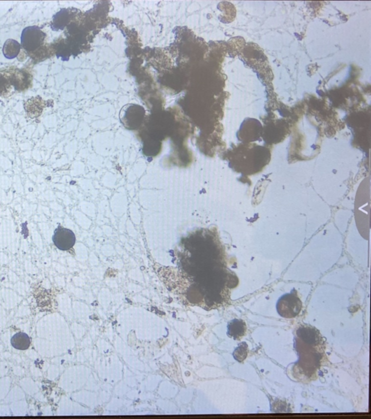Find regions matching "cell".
I'll return each instance as SVG.
<instances>
[{
    "mask_svg": "<svg viewBox=\"0 0 371 419\" xmlns=\"http://www.w3.org/2000/svg\"><path fill=\"white\" fill-rule=\"evenodd\" d=\"M46 36V33L38 25L26 27L22 31L20 46L33 60H44L48 57L44 53L48 54L50 52V49H46L50 47L44 46Z\"/></svg>",
    "mask_w": 371,
    "mask_h": 419,
    "instance_id": "cell-1",
    "label": "cell"
},
{
    "mask_svg": "<svg viewBox=\"0 0 371 419\" xmlns=\"http://www.w3.org/2000/svg\"><path fill=\"white\" fill-rule=\"evenodd\" d=\"M302 307V303L295 289H293L290 293L282 295L276 305L278 314L285 319L296 317L301 312Z\"/></svg>",
    "mask_w": 371,
    "mask_h": 419,
    "instance_id": "cell-2",
    "label": "cell"
},
{
    "mask_svg": "<svg viewBox=\"0 0 371 419\" xmlns=\"http://www.w3.org/2000/svg\"><path fill=\"white\" fill-rule=\"evenodd\" d=\"M14 90L22 91L28 89L32 83V76L30 72L24 69L8 68L3 70Z\"/></svg>",
    "mask_w": 371,
    "mask_h": 419,
    "instance_id": "cell-3",
    "label": "cell"
},
{
    "mask_svg": "<svg viewBox=\"0 0 371 419\" xmlns=\"http://www.w3.org/2000/svg\"><path fill=\"white\" fill-rule=\"evenodd\" d=\"M52 242L59 250L67 251L74 246L76 236L73 231L66 228L58 227L54 230Z\"/></svg>",
    "mask_w": 371,
    "mask_h": 419,
    "instance_id": "cell-4",
    "label": "cell"
},
{
    "mask_svg": "<svg viewBox=\"0 0 371 419\" xmlns=\"http://www.w3.org/2000/svg\"><path fill=\"white\" fill-rule=\"evenodd\" d=\"M247 331L246 324L242 319H234L228 323V336L234 340H240Z\"/></svg>",
    "mask_w": 371,
    "mask_h": 419,
    "instance_id": "cell-5",
    "label": "cell"
},
{
    "mask_svg": "<svg viewBox=\"0 0 371 419\" xmlns=\"http://www.w3.org/2000/svg\"><path fill=\"white\" fill-rule=\"evenodd\" d=\"M20 43L18 42L15 39L9 38L4 42V46H3L2 52L4 57L9 60L16 58L18 57L19 53H20Z\"/></svg>",
    "mask_w": 371,
    "mask_h": 419,
    "instance_id": "cell-6",
    "label": "cell"
},
{
    "mask_svg": "<svg viewBox=\"0 0 371 419\" xmlns=\"http://www.w3.org/2000/svg\"><path fill=\"white\" fill-rule=\"evenodd\" d=\"M11 345L16 349L26 351L30 348V337L23 332L16 334L11 339Z\"/></svg>",
    "mask_w": 371,
    "mask_h": 419,
    "instance_id": "cell-7",
    "label": "cell"
},
{
    "mask_svg": "<svg viewBox=\"0 0 371 419\" xmlns=\"http://www.w3.org/2000/svg\"><path fill=\"white\" fill-rule=\"evenodd\" d=\"M14 90L7 76L0 70V97H9L14 93Z\"/></svg>",
    "mask_w": 371,
    "mask_h": 419,
    "instance_id": "cell-8",
    "label": "cell"
},
{
    "mask_svg": "<svg viewBox=\"0 0 371 419\" xmlns=\"http://www.w3.org/2000/svg\"><path fill=\"white\" fill-rule=\"evenodd\" d=\"M248 353V345L246 343H242L236 348L235 351L232 353V356L238 362L242 363L246 359Z\"/></svg>",
    "mask_w": 371,
    "mask_h": 419,
    "instance_id": "cell-9",
    "label": "cell"
}]
</instances>
